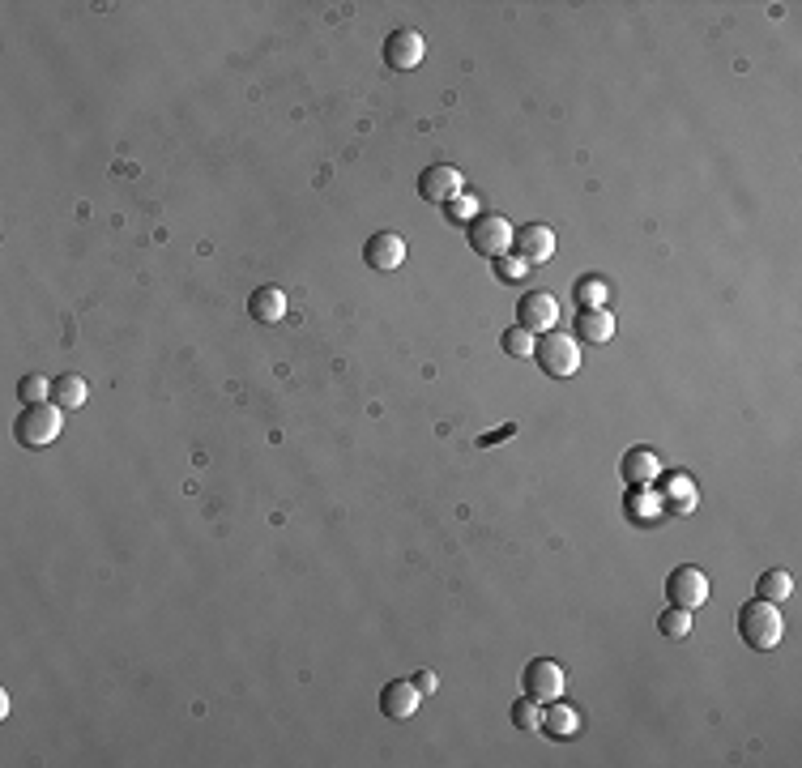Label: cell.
<instances>
[{"label":"cell","instance_id":"obj_1","mask_svg":"<svg viewBox=\"0 0 802 768\" xmlns=\"http://www.w3.org/2000/svg\"><path fill=\"white\" fill-rule=\"evenodd\" d=\"M739 636H743L747 649L773 653L781 645V636H785V619L777 611V602H764V598L747 602L743 611H739Z\"/></svg>","mask_w":802,"mask_h":768},{"label":"cell","instance_id":"obj_2","mask_svg":"<svg viewBox=\"0 0 802 768\" xmlns=\"http://www.w3.org/2000/svg\"><path fill=\"white\" fill-rule=\"evenodd\" d=\"M534 359L551 380H568V376L581 372V346H576L572 333H559V329L542 333L538 346H534Z\"/></svg>","mask_w":802,"mask_h":768},{"label":"cell","instance_id":"obj_3","mask_svg":"<svg viewBox=\"0 0 802 768\" xmlns=\"http://www.w3.org/2000/svg\"><path fill=\"white\" fill-rule=\"evenodd\" d=\"M60 431H64V419H60V406H52V402L26 406L22 419L13 423V436H18L22 448H47V444H56Z\"/></svg>","mask_w":802,"mask_h":768},{"label":"cell","instance_id":"obj_4","mask_svg":"<svg viewBox=\"0 0 802 768\" xmlns=\"http://www.w3.org/2000/svg\"><path fill=\"white\" fill-rule=\"evenodd\" d=\"M470 248L478 256H491V261H500V256L512 252V222L504 214H478L470 227Z\"/></svg>","mask_w":802,"mask_h":768},{"label":"cell","instance_id":"obj_5","mask_svg":"<svg viewBox=\"0 0 802 768\" xmlns=\"http://www.w3.org/2000/svg\"><path fill=\"white\" fill-rule=\"evenodd\" d=\"M521 683H525V696H529V700L551 704V700L564 696V666L551 662V658H534V662L525 666Z\"/></svg>","mask_w":802,"mask_h":768},{"label":"cell","instance_id":"obj_6","mask_svg":"<svg viewBox=\"0 0 802 768\" xmlns=\"http://www.w3.org/2000/svg\"><path fill=\"white\" fill-rule=\"evenodd\" d=\"M666 598L670 606H687V611H696V606L709 602V576H704L700 568L683 564L666 576Z\"/></svg>","mask_w":802,"mask_h":768},{"label":"cell","instance_id":"obj_7","mask_svg":"<svg viewBox=\"0 0 802 768\" xmlns=\"http://www.w3.org/2000/svg\"><path fill=\"white\" fill-rule=\"evenodd\" d=\"M517 325L529 333H551L559 325V299L551 291H525L517 303Z\"/></svg>","mask_w":802,"mask_h":768},{"label":"cell","instance_id":"obj_8","mask_svg":"<svg viewBox=\"0 0 802 768\" xmlns=\"http://www.w3.org/2000/svg\"><path fill=\"white\" fill-rule=\"evenodd\" d=\"M423 56H427V43H423L419 30H393V35L384 39V64H389L393 73L419 69Z\"/></svg>","mask_w":802,"mask_h":768},{"label":"cell","instance_id":"obj_9","mask_svg":"<svg viewBox=\"0 0 802 768\" xmlns=\"http://www.w3.org/2000/svg\"><path fill=\"white\" fill-rule=\"evenodd\" d=\"M461 192H465L461 171L448 167V163H436V167H427V171L419 175V197H423L427 205H448L453 197H461Z\"/></svg>","mask_w":802,"mask_h":768},{"label":"cell","instance_id":"obj_10","mask_svg":"<svg viewBox=\"0 0 802 768\" xmlns=\"http://www.w3.org/2000/svg\"><path fill=\"white\" fill-rule=\"evenodd\" d=\"M512 252H517L525 265L551 261V256H555V231L542 227V222H525L521 231H512Z\"/></svg>","mask_w":802,"mask_h":768},{"label":"cell","instance_id":"obj_11","mask_svg":"<svg viewBox=\"0 0 802 768\" xmlns=\"http://www.w3.org/2000/svg\"><path fill=\"white\" fill-rule=\"evenodd\" d=\"M419 700H423V692L414 687V679L410 683L393 679V683H384V692H380V713L389 717V722H406V717H414V709H419Z\"/></svg>","mask_w":802,"mask_h":768},{"label":"cell","instance_id":"obj_12","mask_svg":"<svg viewBox=\"0 0 802 768\" xmlns=\"http://www.w3.org/2000/svg\"><path fill=\"white\" fill-rule=\"evenodd\" d=\"M363 261L372 269H380V274H393V269H401V261H406V239L393 235V231L372 235L363 248Z\"/></svg>","mask_w":802,"mask_h":768},{"label":"cell","instance_id":"obj_13","mask_svg":"<svg viewBox=\"0 0 802 768\" xmlns=\"http://www.w3.org/2000/svg\"><path fill=\"white\" fill-rule=\"evenodd\" d=\"M619 474L628 487H649L657 474H662V461H657L653 448H628L619 461Z\"/></svg>","mask_w":802,"mask_h":768},{"label":"cell","instance_id":"obj_14","mask_svg":"<svg viewBox=\"0 0 802 768\" xmlns=\"http://www.w3.org/2000/svg\"><path fill=\"white\" fill-rule=\"evenodd\" d=\"M611 338H615V316L606 308H581V316H576V342L606 346Z\"/></svg>","mask_w":802,"mask_h":768},{"label":"cell","instance_id":"obj_15","mask_svg":"<svg viewBox=\"0 0 802 768\" xmlns=\"http://www.w3.org/2000/svg\"><path fill=\"white\" fill-rule=\"evenodd\" d=\"M248 316L261 320V325H278V320L286 316V295L278 291V286H256V291L248 295Z\"/></svg>","mask_w":802,"mask_h":768},{"label":"cell","instance_id":"obj_16","mask_svg":"<svg viewBox=\"0 0 802 768\" xmlns=\"http://www.w3.org/2000/svg\"><path fill=\"white\" fill-rule=\"evenodd\" d=\"M657 500H662V512H692L696 508V483L687 474H670L666 483H662V491H657Z\"/></svg>","mask_w":802,"mask_h":768},{"label":"cell","instance_id":"obj_17","mask_svg":"<svg viewBox=\"0 0 802 768\" xmlns=\"http://www.w3.org/2000/svg\"><path fill=\"white\" fill-rule=\"evenodd\" d=\"M542 730H547L551 739H576V734H581V713L568 709V704H559V700H551V709L542 713Z\"/></svg>","mask_w":802,"mask_h":768},{"label":"cell","instance_id":"obj_18","mask_svg":"<svg viewBox=\"0 0 802 768\" xmlns=\"http://www.w3.org/2000/svg\"><path fill=\"white\" fill-rule=\"evenodd\" d=\"M86 397H90V384L82 376L69 372V376L52 380V406H60V410H82Z\"/></svg>","mask_w":802,"mask_h":768},{"label":"cell","instance_id":"obj_19","mask_svg":"<svg viewBox=\"0 0 802 768\" xmlns=\"http://www.w3.org/2000/svg\"><path fill=\"white\" fill-rule=\"evenodd\" d=\"M756 594H760L764 602H777V606H781L785 598L794 594V576H790V572H781V568H768V572L760 576Z\"/></svg>","mask_w":802,"mask_h":768},{"label":"cell","instance_id":"obj_20","mask_svg":"<svg viewBox=\"0 0 802 768\" xmlns=\"http://www.w3.org/2000/svg\"><path fill=\"white\" fill-rule=\"evenodd\" d=\"M534 346H538V333H529L521 325L504 329V338H500V350H508L512 359H534Z\"/></svg>","mask_w":802,"mask_h":768},{"label":"cell","instance_id":"obj_21","mask_svg":"<svg viewBox=\"0 0 802 768\" xmlns=\"http://www.w3.org/2000/svg\"><path fill=\"white\" fill-rule=\"evenodd\" d=\"M18 397H22V406H43V402H52V380L30 372V376L18 380Z\"/></svg>","mask_w":802,"mask_h":768},{"label":"cell","instance_id":"obj_22","mask_svg":"<svg viewBox=\"0 0 802 768\" xmlns=\"http://www.w3.org/2000/svg\"><path fill=\"white\" fill-rule=\"evenodd\" d=\"M657 632L670 636V640H683L687 632H692V611H687V606H670V611L657 619Z\"/></svg>","mask_w":802,"mask_h":768},{"label":"cell","instance_id":"obj_23","mask_svg":"<svg viewBox=\"0 0 802 768\" xmlns=\"http://www.w3.org/2000/svg\"><path fill=\"white\" fill-rule=\"evenodd\" d=\"M606 295H611L606 278H581L576 282V303H581V308H606Z\"/></svg>","mask_w":802,"mask_h":768},{"label":"cell","instance_id":"obj_24","mask_svg":"<svg viewBox=\"0 0 802 768\" xmlns=\"http://www.w3.org/2000/svg\"><path fill=\"white\" fill-rule=\"evenodd\" d=\"M512 726L517 730H542V704L538 700H529V696H521L517 704H512Z\"/></svg>","mask_w":802,"mask_h":768},{"label":"cell","instance_id":"obj_25","mask_svg":"<svg viewBox=\"0 0 802 768\" xmlns=\"http://www.w3.org/2000/svg\"><path fill=\"white\" fill-rule=\"evenodd\" d=\"M444 218H448V222H457V227H470V222L478 218V201H474V197H465V192H461V197H453V201L444 205Z\"/></svg>","mask_w":802,"mask_h":768},{"label":"cell","instance_id":"obj_26","mask_svg":"<svg viewBox=\"0 0 802 768\" xmlns=\"http://www.w3.org/2000/svg\"><path fill=\"white\" fill-rule=\"evenodd\" d=\"M525 269H529V265L521 261V256H517V252H508V256H500V261H495V278H500V282L508 286V282H521V278H525Z\"/></svg>","mask_w":802,"mask_h":768},{"label":"cell","instance_id":"obj_27","mask_svg":"<svg viewBox=\"0 0 802 768\" xmlns=\"http://www.w3.org/2000/svg\"><path fill=\"white\" fill-rule=\"evenodd\" d=\"M414 687H419L423 696H436L440 692V675L436 670H419V675H414Z\"/></svg>","mask_w":802,"mask_h":768},{"label":"cell","instance_id":"obj_28","mask_svg":"<svg viewBox=\"0 0 802 768\" xmlns=\"http://www.w3.org/2000/svg\"><path fill=\"white\" fill-rule=\"evenodd\" d=\"M508 436H517V427H500V431H491V436H483V440H478V448H491V444H500V440H508Z\"/></svg>","mask_w":802,"mask_h":768}]
</instances>
